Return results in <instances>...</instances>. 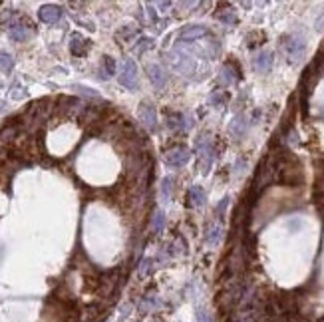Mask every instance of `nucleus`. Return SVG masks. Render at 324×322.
<instances>
[{"label": "nucleus", "instance_id": "f257e3e1", "mask_svg": "<svg viewBox=\"0 0 324 322\" xmlns=\"http://www.w3.org/2000/svg\"><path fill=\"white\" fill-rule=\"evenodd\" d=\"M276 179V159L274 157H267L263 163L259 165V171L255 175V181H253V191L251 195L257 197L265 187H269L272 181Z\"/></svg>", "mask_w": 324, "mask_h": 322}, {"label": "nucleus", "instance_id": "f03ea898", "mask_svg": "<svg viewBox=\"0 0 324 322\" xmlns=\"http://www.w3.org/2000/svg\"><path fill=\"white\" fill-rule=\"evenodd\" d=\"M282 52L286 54V58L294 64V62H300V58L304 56L306 52V46H304V40L298 38V36H284L282 38Z\"/></svg>", "mask_w": 324, "mask_h": 322}, {"label": "nucleus", "instance_id": "7ed1b4c3", "mask_svg": "<svg viewBox=\"0 0 324 322\" xmlns=\"http://www.w3.org/2000/svg\"><path fill=\"white\" fill-rule=\"evenodd\" d=\"M119 84L125 86L127 90H137V86H139V80H137V66H135L133 60H129V58L121 60Z\"/></svg>", "mask_w": 324, "mask_h": 322}, {"label": "nucleus", "instance_id": "20e7f679", "mask_svg": "<svg viewBox=\"0 0 324 322\" xmlns=\"http://www.w3.org/2000/svg\"><path fill=\"white\" fill-rule=\"evenodd\" d=\"M145 70H147L149 80H151V84H153L155 88H163V86H165V82H167V74H165V70L161 68L159 64H147Z\"/></svg>", "mask_w": 324, "mask_h": 322}, {"label": "nucleus", "instance_id": "39448f33", "mask_svg": "<svg viewBox=\"0 0 324 322\" xmlns=\"http://www.w3.org/2000/svg\"><path fill=\"white\" fill-rule=\"evenodd\" d=\"M165 161H167L171 167H183L187 161H189V151H187L185 147H175V149H171V151L167 153Z\"/></svg>", "mask_w": 324, "mask_h": 322}, {"label": "nucleus", "instance_id": "423d86ee", "mask_svg": "<svg viewBox=\"0 0 324 322\" xmlns=\"http://www.w3.org/2000/svg\"><path fill=\"white\" fill-rule=\"evenodd\" d=\"M38 16L42 22H48V24H54L62 18V8L60 6H54V4H46L38 10Z\"/></svg>", "mask_w": 324, "mask_h": 322}, {"label": "nucleus", "instance_id": "0eeeda50", "mask_svg": "<svg viewBox=\"0 0 324 322\" xmlns=\"http://www.w3.org/2000/svg\"><path fill=\"white\" fill-rule=\"evenodd\" d=\"M253 66H255V70H257L259 74H269L270 68H272V54H270L269 50L257 54L255 60H253Z\"/></svg>", "mask_w": 324, "mask_h": 322}, {"label": "nucleus", "instance_id": "6e6552de", "mask_svg": "<svg viewBox=\"0 0 324 322\" xmlns=\"http://www.w3.org/2000/svg\"><path fill=\"white\" fill-rule=\"evenodd\" d=\"M137 115H139V119L147 125V127H155V107H153V104H149V102H143L141 106H139V111H137Z\"/></svg>", "mask_w": 324, "mask_h": 322}, {"label": "nucleus", "instance_id": "1a4fd4ad", "mask_svg": "<svg viewBox=\"0 0 324 322\" xmlns=\"http://www.w3.org/2000/svg\"><path fill=\"white\" fill-rule=\"evenodd\" d=\"M259 314L253 308H243V310H235L229 318V322H259Z\"/></svg>", "mask_w": 324, "mask_h": 322}, {"label": "nucleus", "instance_id": "9d476101", "mask_svg": "<svg viewBox=\"0 0 324 322\" xmlns=\"http://www.w3.org/2000/svg\"><path fill=\"white\" fill-rule=\"evenodd\" d=\"M115 286H117V270L108 272V274L100 280V292H102L104 296H109V294L113 292Z\"/></svg>", "mask_w": 324, "mask_h": 322}, {"label": "nucleus", "instance_id": "9b49d317", "mask_svg": "<svg viewBox=\"0 0 324 322\" xmlns=\"http://www.w3.org/2000/svg\"><path fill=\"white\" fill-rule=\"evenodd\" d=\"M32 34H34V28H32L30 22H26V24L20 22L16 28L10 30V36H12V40H16V42H24V40H28Z\"/></svg>", "mask_w": 324, "mask_h": 322}, {"label": "nucleus", "instance_id": "f8f14e48", "mask_svg": "<svg viewBox=\"0 0 324 322\" xmlns=\"http://www.w3.org/2000/svg\"><path fill=\"white\" fill-rule=\"evenodd\" d=\"M221 237H223V227H221V223H217V221L209 223L207 229H205V241H207L209 245H217V243L221 241Z\"/></svg>", "mask_w": 324, "mask_h": 322}, {"label": "nucleus", "instance_id": "ddd939ff", "mask_svg": "<svg viewBox=\"0 0 324 322\" xmlns=\"http://www.w3.org/2000/svg\"><path fill=\"white\" fill-rule=\"evenodd\" d=\"M20 22H22V16L18 12H14V10H6V12L0 14V28H10L12 30Z\"/></svg>", "mask_w": 324, "mask_h": 322}, {"label": "nucleus", "instance_id": "4468645a", "mask_svg": "<svg viewBox=\"0 0 324 322\" xmlns=\"http://www.w3.org/2000/svg\"><path fill=\"white\" fill-rule=\"evenodd\" d=\"M18 125L16 123H8L6 127L0 129V145H6V143H12L18 139Z\"/></svg>", "mask_w": 324, "mask_h": 322}, {"label": "nucleus", "instance_id": "2eb2a0df", "mask_svg": "<svg viewBox=\"0 0 324 322\" xmlns=\"http://www.w3.org/2000/svg\"><path fill=\"white\" fill-rule=\"evenodd\" d=\"M70 50H72L74 56H84L86 50H88V40L82 38L80 34H72V38H70Z\"/></svg>", "mask_w": 324, "mask_h": 322}, {"label": "nucleus", "instance_id": "dca6fc26", "mask_svg": "<svg viewBox=\"0 0 324 322\" xmlns=\"http://www.w3.org/2000/svg\"><path fill=\"white\" fill-rule=\"evenodd\" d=\"M187 199H189V207H201L205 203V193L199 185H193L187 191Z\"/></svg>", "mask_w": 324, "mask_h": 322}, {"label": "nucleus", "instance_id": "f3484780", "mask_svg": "<svg viewBox=\"0 0 324 322\" xmlns=\"http://www.w3.org/2000/svg\"><path fill=\"white\" fill-rule=\"evenodd\" d=\"M201 36H207V30L201 28V26H189V28H185V30L181 32V38H183L185 42L197 40V38H201Z\"/></svg>", "mask_w": 324, "mask_h": 322}, {"label": "nucleus", "instance_id": "a211bd4d", "mask_svg": "<svg viewBox=\"0 0 324 322\" xmlns=\"http://www.w3.org/2000/svg\"><path fill=\"white\" fill-rule=\"evenodd\" d=\"M185 115L183 113H167V125L173 129H187L189 123H185Z\"/></svg>", "mask_w": 324, "mask_h": 322}, {"label": "nucleus", "instance_id": "6ab92c4d", "mask_svg": "<svg viewBox=\"0 0 324 322\" xmlns=\"http://www.w3.org/2000/svg\"><path fill=\"white\" fill-rule=\"evenodd\" d=\"M159 298L155 296V294H149V296H145L141 302H139V310L141 312H153V310H157L159 308Z\"/></svg>", "mask_w": 324, "mask_h": 322}, {"label": "nucleus", "instance_id": "aec40b11", "mask_svg": "<svg viewBox=\"0 0 324 322\" xmlns=\"http://www.w3.org/2000/svg\"><path fill=\"white\" fill-rule=\"evenodd\" d=\"M115 74V62L111 56H104L102 60V76L104 78H111Z\"/></svg>", "mask_w": 324, "mask_h": 322}, {"label": "nucleus", "instance_id": "412c9836", "mask_svg": "<svg viewBox=\"0 0 324 322\" xmlns=\"http://www.w3.org/2000/svg\"><path fill=\"white\" fill-rule=\"evenodd\" d=\"M12 68H14L12 56L6 54V52H0V70H2V72H10Z\"/></svg>", "mask_w": 324, "mask_h": 322}, {"label": "nucleus", "instance_id": "4be33fe9", "mask_svg": "<svg viewBox=\"0 0 324 322\" xmlns=\"http://www.w3.org/2000/svg\"><path fill=\"white\" fill-rule=\"evenodd\" d=\"M163 225H165L163 211H155V215H153V233H161L163 231Z\"/></svg>", "mask_w": 324, "mask_h": 322}, {"label": "nucleus", "instance_id": "5701e85b", "mask_svg": "<svg viewBox=\"0 0 324 322\" xmlns=\"http://www.w3.org/2000/svg\"><path fill=\"white\" fill-rule=\"evenodd\" d=\"M221 74H223V76H221V80H223L225 84H233V82L239 78V76H237V72L233 70V66H231V64H227V66L223 68V72H221Z\"/></svg>", "mask_w": 324, "mask_h": 322}, {"label": "nucleus", "instance_id": "b1692460", "mask_svg": "<svg viewBox=\"0 0 324 322\" xmlns=\"http://www.w3.org/2000/svg\"><path fill=\"white\" fill-rule=\"evenodd\" d=\"M245 127H247V121H245L243 117H237V119L231 123V133H233L235 137H239V135H243Z\"/></svg>", "mask_w": 324, "mask_h": 322}, {"label": "nucleus", "instance_id": "393cba45", "mask_svg": "<svg viewBox=\"0 0 324 322\" xmlns=\"http://www.w3.org/2000/svg\"><path fill=\"white\" fill-rule=\"evenodd\" d=\"M217 18H219L221 22L229 24V26H233V24L237 22V16H235V12H233V10H227V12H217Z\"/></svg>", "mask_w": 324, "mask_h": 322}, {"label": "nucleus", "instance_id": "a878e982", "mask_svg": "<svg viewBox=\"0 0 324 322\" xmlns=\"http://www.w3.org/2000/svg\"><path fill=\"white\" fill-rule=\"evenodd\" d=\"M173 183H175V179H173V177H165V179H163V187H161V195H163L165 199H167V197L171 195Z\"/></svg>", "mask_w": 324, "mask_h": 322}, {"label": "nucleus", "instance_id": "bb28decb", "mask_svg": "<svg viewBox=\"0 0 324 322\" xmlns=\"http://www.w3.org/2000/svg\"><path fill=\"white\" fill-rule=\"evenodd\" d=\"M149 46H151V40H149V38H141V40H139V46H135V50H137V52H143V50L149 48Z\"/></svg>", "mask_w": 324, "mask_h": 322}, {"label": "nucleus", "instance_id": "cd10ccee", "mask_svg": "<svg viewBox=\"0 0 324 322\" xmlns=\"http://www.w3.org/2000/svg\"><path fill=\"white\" fill-rule=\"evenodd\" d=\"M211 102H213V104H223V102H225V96H223L221 92H215V94L211 96Z\"/></svg>", "mask_w": 324, "mask_h": 322}, {"label": "nucleus", "instance_id": "c85d7f7f", "mask_svg": "<svg viewBox=\"0 0 324 322\" xmlns=\"http://www.w3.org/2000/svg\"><path fill=\"white\" fill-rule=\"evenodd\" d=\"M227 203H229V199H223V201H221V205H219V209H217V215H221V213L225 211V207H227Z\"/></svg>", "mask_w": 324, "mask_h": 322}, {"label": "nucleus", "instance_id": "c756f323", "mask_svg": "<svg viewBox=\"0 0 324 322\" xmlns=\"http://www.w3.org/2000/svg\"><path fill=\"white\" fill-rule=\"evenodd\" d=\"M199 322H213V320H211V318H209L205 312H201V314H199Z\"/></svg>", "mask_w": 324, "mask_h": 322}, {"label": "nucleus", "instance_id": "7c9ffc66", "mask_svg": "<svg viewBox=\"0 0 324 322\" xmlns=\"http://www.w3.org/2000/svg\"><path fill=\"white\" fill-rule=\"evenodd\" d=\"M147 268H149V261H145V263L141 265V274H145V272H147Z\"/></svg>", "mask_w": 324, "mask_h": 322}, {"label": "nucleus", "instance_id": "2f4dec72", "mask_svg": "<svg viewBox=\"0 0 324 322\" xmlns=\"http://www.w3.org/2000/svg\"><path fill=\"white\" fill-rule=\"evenodd\" d=\"M318 322H324V318H320V320H318Z\"/></svg>", "mask_w": 324, "mask_h": 322}]
</instances>
